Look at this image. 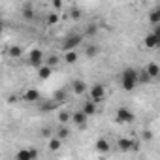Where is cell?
Segmentation results:
<instances>
[{"label": "cell", "instance_id": "17", "mask_svg": "<svg viewBox=\"0 0 160 160\" xmlns=\"http://www.w3.org/2000/svg\"><path fill=\"white\" fill-rule=\"evenodd\" d=\"M96 151H98V152H102V154H106V152L109 151V143H108L104 138H100V139L96 141Z\"/></svg>", "mask_w": 160, "mask_h": 160}, {"label": "cell", "instance_id": "27", "mask_svg": "<svg viewBox=\"0 0 160 160\" xmlns=\"http://www.w3.org/2000/svg\"><path fill=\"white\" fill-rule=\"evenodd\" d=\"M57 108H58V102H55V100H51V102H47V104H43V106H42V109H43V111L57 109Z\"/></svg>", "mask_w": 160, "mask_h": 160}, {"label": "cell", "instance_id": "16", "mask_svg": "<svg viewBox=\"0 0 160 160\" xmlns=\"http://www.w3.org/2000/svg\"><path fill=\"white\" fill-rule=\"evenodd\" d=\"M68 136H70V128H68V124H60L58 130H57V138L62 141V139H66Z\"/></svg>", "mask_w": 160, "mask_h": 160}, {"label": "cell", "instance_id": "26", "mask_svg": "<svg viewBox=\"0 0 160 160\" xmlns=\"http://www.w3.org/2000/svg\"><path fill=\"white\" fill-rule=\"evenodd\" d=\"M57 23H58V15H57L55 12H53V13H49V15H47V25H49V27H53V25H57Z\"/></svg>", "mask_w": 160, "mask_h": 160}, {"label": "cell", "instance_id": "28", "mask_svg": "<svg viewBox=\"0 0 160 160\" xmlns=\"http://www.w3.org/2000/svg\"><path fill=\"white\" fill-rule=\"evenodd\" d=\"M58 62H60V58H58L57 55H51V57L47 58V66H51V68H53V66H57Z\"/></svg>", "mask_w": 160, "mask_h": 160}, {"label": "cell", "instance_id": "22", "mask_svg": "<svg viewBox=\"0 0 160 160\" xmlns=\"http://www.w3.org/2000/svg\"><path fill=\"white\" fill-rule=\"evenodd\" d=\"M64 60L68 62V64H73L75 60H77V53L72 49V51H66V55H64Z\"/></svg>", "mask_w": 160, "mask_h": 160}, {"label": "cell", "instance_id": "24", "mask_svg": "<svg viewBox=\"0 0 160 160\" xmlns=\"http://www.w3.org/2000/svg\"><path fill=\"white\" fill-rule=\"evenodd\" d=\"M23 17H25L27 21H32V19H34V12H32L30 6H25V8H23Z\"/></svg>", "mask_w": 160, "mask_h": 160}, {"label": "cell", "instance_id": "10", "mask_svg": "<svg viewBox=\"0 0 160 160\" xmlns=\"http://www.w3.org/2000/svg\"><path fill=\"white\" fill-rule=\"evenodd\" d=\"M21 98H23L25 102H28V104L38 102V100H40V91H36V89H27V91L21 94Z\"/></svg>", "mask_w": 160, "mask_h": 160}, {"label": "cell", "instance_id": "4", "mask_svg": "<svg viewBox=\"0 0 160 160\" xmlns=\"http://www.w3.org/2000/svg\"><path fill=\"white\" fill-rule=\"evenodd\" d=\"M91 100L94 102V104H98V102H102L104 98H106V87L104 85H100V83H96V85H92L91 87Z\"/></svg>", "mask_w": 160, "mask_h": 160}, {"label": "cell", "instance_id": "14", "mask_svg": "<svg viewBox=\"0 0 160 160\" xmlns=\"http://www.w3.org/2000/svg\"><path fill=\"white\" fill-rule=\"evenodd\" d=\"M87 117H91V115H94L96 113V104L92 102V100H85V104H83V109H81Z\"/></svg>", "mask_w": 160, "mask_h": 160}, {"label": "cell", "instance_id": "34", "mask_svg": "<svg viewBox=\"0 0 160 160\" xmlns=\"http://www.w3.org/2000/svg\"><path fill=\"white\" fill-rule=\"evenodd\" d=\"M2 30H4V25H2V21H0V34H2Z\"/></svg>", "mask_w": 160, "mask_h": 160}, {"label": "cell", "instance_id": "6", "mask_svg": "<svg viewBox=\"0 0 160 160\" xmlns=\"http://www.w3.org/2000/svg\"><path fill=\"white\" fill-rule=\"evenodd\" d=\"M81 40H83V36H81V34H70V36L64 40L62 49H64V51H72V49H75L79 43H81Z\"/></svg>", "mask_w": 160, "mask_h": 160}, {"label": "cell", "instance_id": "2", "mask_svg": "<svg viewBox=\"0 0 160 160\" xmlns=\"http://www.w3.org/2000/svg\"><path fill=\"white\" fill-rule=\"evenodd\" d=\"M152 27H154V30L145 36V47L147 49H156L160 45V27L158 25H152Z\"/></svg>", "mask_w": 160, "mask_h": 160}, {"label": "cell", "instance_id": "3", "mask_svg": "<svg viewBox=\"0 0 160 160\" xmlns=\"http://www.w3.org/2000/svg\"><path fill=\"white\" fill-rule=\"evenodd\" d=\"M115 115H117V117H115V121H117L119 124H128V122H132V121H134V113H132L128 108H119Z\"/></svg>", "mask_w": 160, "mask_h": 160}, {"label": "cell", "instance_id": "25", "mask_svg": "<svg viewBox=\"0 0 160 160\" xmlns=\"http://www.w3.org/2000/svg\"><path fill=\"white\" fill-rule=\"evenodd\" d=\"M53 100H55V102H58V104H60V102H64V100H66V91H62V89H60V91H57V92L53 94Z\"/></svg>", "mask_w": 160, "mask_h": 160}, {"label": "cell", "instance_id": "33", "mask_svg": "<svg viewBox=\"0 0 160 160\" xmlns=\"http://www.w3.org/2000/svg\"><path fill=\"white\" fill-rule=\"evenodd\" d=\"M8 102H10V104H15V102H17V96H10Z\"/></svg>", "mask_w": 160, "mask_h": 160}, {"label": "cell", "instance_id": "15", "mask_svg": "<svg viewBox=\"0 0 160 160\" xmlns=\"http://www.w3.org/2000/svg\"><path fill=\"white\" fill-rule=\"evenodd\" d=\"M8 55L12 58H19V57H23V47L21 45H10L8 47Z\"/></svg>", "mask_w": 160, "mask_h": 160}, {"label": "cell", "instance_id": "9", "mask_svg": "<svg viewBox=\"0 0 160 160\" xmlns=\"http://www.w3.org/2000/svg\"><path fill=\"white\" fill-rule=\"evenodd\" d=\"M70 121H73V124H75V126H79V128L87 126V115H85L83 111H73Z\"/></svg>", "mask_w": 160, "mask_h": 160}, {"label": "cell", "instance_id": "12", "mask_svg": "<svg viewBox=\"0 0 160 160\" xmlns=\"http://www.w3.org/2000/svg\"><path fill=\"white\" fill-rule=\"evenodd\" d=\"M132 145H134V139H128V138H121V139L117 141V147H119L122 152L132 151Z\"/></svg>", "mask_w": 160, "mask_h": 160}, {"label": "cell", "instance_id": "1", "mask_svg": "<svg viewBox=\"0 0 160 160\" xmlns=\"http://www.w3.org/2000/svg\"><path fill=\"white\" fill-rule=\"evenodd\" d=\"M121 87L126 92H130V91H134L138 87V70H134V68L122 70V73H121Z\"/></svg>", "mask_w": 160, "mask_h": 160}, {"label": "cell", "instance_id": "23", "mask_svg": "<svg viewBox=\"0 0 160 160\" xmlns=\"http://www.w3.org/2000/svg\"><path fill=\"white\" fill-rule=\"evenodd\" d=\"M70 119H72V113H70V111H60V113H58V121H60V124H68Z\"/></svg>", "mask_w": 160, "mask_h": 160}, {"label": "cell", "instance_id": "8", "mask_svg": "<svg viewBox=\"0 0 160 160\" xmlns=\"http://www.w3.org/2000/svg\"><path fill=\"white\" fill-rule=\"evenodd\" d=\"M15 158L17 160H34V158H38V152L34 149H21V151H17Z\"/></svg>", "mask_w": 160, "mask_h": 160}, {"label": "cell", "instance_id": "5", "mask_svg": "<svg viewBox=\"0 0 160 160\" xmlns=\"http://www.w3.org/2000/svg\"><path fill=\"white\" fill-rule=\"evenodd\" d=\"M28 64L32 68H40L43 64V51L42 49H32L28 53Z\"/></svg>", "mask_w": 160, "mask_h": 160}, {"label": "cell", "instance_id": "29", "mask_svg": "<svg viewBox=\"0 0 160 160\" xmlns=\"http://www.w3.org/2000/svg\"><path fill=\"white\" fill-rule=\"evenodd\" d=\"M53 8L58 12V10H62V0H53Z\"/></svg>", "mask_w": 160, "mask_h": 160}, {"label": "cell", "instance_id": "20", "mask_svg": "<svg viewBox=\"0 0 160 160\" xmlns=\"http://www.w3.org/2000/svg\"><path fill=\"white\" fill-rule=\"evenodd\" d=\"M47 147H49V151H58V149H60V139H58V138H55V136H51V138H49Z\"/></svg>", "mask_w": 160, "mask_h": 160}, {"label": "cell", "instance_id": "18", "mask_svg": "<svg viewBox=\"0 0 160 160\" xmlns=\"http://www.w3.org/2000/svg\"><path fill=\"white\" fill-rule=\"evenodd\" d=\"M98 53H100V47H98V45H87V47H85V55H87L89 58H94Z\"/></svg>", "mask_w": 160, "mask_h": 160}, {"label": "cell", "instance_id": "32", "mask_svg": "<svg viewBox=\"0 0 160 160\" xmlns=\"http://www.w3.org/2000/svg\"><path fill=\"white\" fill-rule=\"evenodd\" d=\"M143 139L151 141V139H152V134H151V132H143Z\"/></svg>", "mask_w": 160, "mask_h": 160}, {"label": "cell", "instance_id": "7", "mask_svg": "<svg viewBox=\"0 0 160 160\" xmlns=\"http://www.w3.org/2000/svg\"><path fill=\"white\" fill-rule=\"evenodd\" d=\"M72 91L75 96H83L87 92V83L83 81V79H73L72 81Z\"/></svg>", "mask_w": 160, "mask_h": 160}, {"label": "cell", "instance_id": "13", "mask_svg": "<svg viewBox=\"0 0 160 160\" xmlns=\"http://www.w3.org/2000/svg\"><path fill=\"white\" fill-rule=\"evenodd\" d=\"M145 72L151 75V79H156V77L160 75V66H158L156 62H149L147 68H145Z\"/></svg>", "mask_w": 160, "mask_h": 160}, {"label": "cell", "instance_id": "11", "mask_svg": "<svg viewBox=\"0 0 160 160\" xmlns=\"http://www.w3.org/2000/svg\"><path fill=\"white\" fill-rule=\"evenodd\" d=\"M36 70H38V77L42 79V81H45V79H49V77L53 75V68L47 66V64H42V66L36 68Z\"/></svg>", "mask_w": 160, "mask_h": 160}, {"label": "cell", "instance_id": "19", "mask_svg": "<svg viewBox=\"0 0 160 160\" xmlns=\"http://www.w3.org/2000/svg\"><path fill=\"white\" fill-rule=\"evenodd\" d=\"M149 81H152V79H151V75H149V73L145 72V68H143V70L138 73V85H139V83H145V85H147Z\"/></svg>", "mask_w": 160, "mask_h": 160}, {"label": "cell", "instance_id": "31", "mask_svg": "<svg viewBox=\"0 0 160 160\" xmlns=\"http://www.w3.org/2000/svg\"><path fill=\"white\" fill-rule=\"evenodd\" d=\"M42 136H45V138H51V128H43V130H42Z\"/></svg>", "mask_w": 160, "mask_h": 160}, {"label": "cell", "instance_id": "30", "mask_svg": "<svg viewBox=\"0 0 160 160\" xmlns=\"http://www.w3.org/2000/svg\"><path fill=\"white\" fill-rule=\"evenodd\" d=\"M79 17H81V12H79L77 8H73L72 10V19H79Z\"/></svg>", "mask_w": 160, "mask_h": 160}, {"label": "cell", "instance_id": "21", "mask_svg": "<svg viewBox=\"0 0 160 160\" xmlns=\"http://www.w3.org/2000/svg\"><path fill=\"white\" fill-rule=\"evenodd\" d=\"M149 21H151V25H158L160 23V10H152L149 15Z\"/></svg>", "mask_w": 160, "mask_h": 160}]
</instances>
